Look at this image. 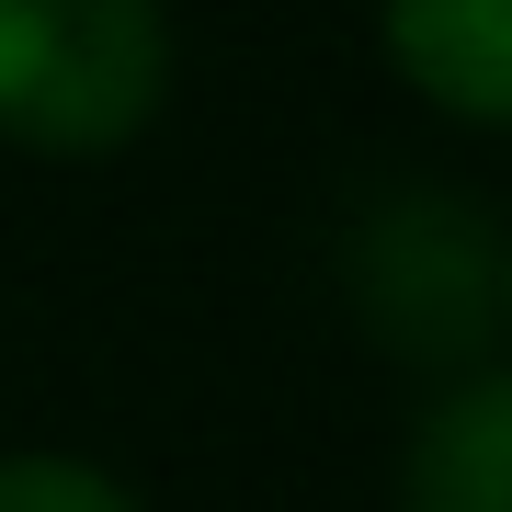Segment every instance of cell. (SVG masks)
Instances as JSON below:
<instances>
[{
  "mask_svg": "<svg viewBox=\"0 0 512 512\" xmlns=\"http://www.w3.org/2000/svg\"><path fill=\"white\" fill-rule=\"evenodd\" d=\"M342 285L365 308V330L399 342L410 365L478 376L501 342V228L478 194H444V183L376 194L342 239Z\"/></svg>",
  "mask_w": 512,
  "mask_h": 512,
  "instance_id": "6da1fadb",
  "label": "cell"
},
{
  "mask_svg": "<svg viewBox=\"0 0 512 512\" xmlns=\"http://www.w3.org/2000/svg\"><path fill=\"white\" fill-rule=\"evenodd\" d=\"M171 92L160 0H0V137L126 148Z\"/></svg>",
  "mask_w": 512,
  "mask_h": 512,
  "instance_id": "7a4b0ae2",
  "label": "cell"
},
{
  "mask_svg": "<svg viewBox=\"0 0 512 512\" xmlns=\"http://www.w3.org/2000/svg\"><path fill=\"white\" fill-rule=\"evenodd\" d=\"M399 512H512V387L501 365L456 376L410 433L399 467Z\"/></svg>",
  "mask_w": 512,
  "mask_h": 512,
  "instance_id": "3957f363",
  "label": "cell"
},
{
  "mask_svg": "<svg viewBox=\"0 0 512 512\" xmlns=\"http://www.w3.org/2000/svg\"><path fill=\"white\" fill-rule=\"evenodd\" d=\"M0 512H137L126 478L80 467V456H0Z\"/></svg>",
  "mask_w": 512,
  "mask_h": 512,
  "instance_id": "5b68a950",
  "label": "cell"
},
{
  "mask_svg": "<svg viewBox=\"0 0 512 512\" xmlns=\"http://www.w3.org/2000/svg\"><path fill=\"white\" fill-rule=\"evenodd\" d=\"M387 57L467 126L512 114V12L501 0H387Z\"/></svg>",
  "mask_w": 512,
  "mask_h": 512,
  "instance_id": "277c9868",
  "label": "cell"
}]
</instances>
